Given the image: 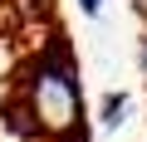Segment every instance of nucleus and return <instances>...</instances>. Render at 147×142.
<instances>
[{"label": "nucleus", "instance_id": "nucleus-1", "mask_svg": "<svg viewBox=\"0 0 147 142\" xmlns=\"http://www.w3.org/2000/svg\"><path fill=\"white\" fill-rule=\"evenodd\" d=\"M25 108L39 132H49V137L74 132V122H79V79H74L64 54H44L25 74Z\"/></svg>", "mask_w": 147, "mask_h": 142}, {"label": "nucleus", "instance_id": "nucleus-2", "mask_svg": "<svg viewBox=\"0 0 147 142\" xmlns=\"http://www.w3.org/2000/svg\"><path fill=\"white\" fill-rule=\"evenodd\" d=\"M123 118H127V93H108V98H103V122L118 127Z\"/></svg>", "mask_w": 147, "mask_h": 142}, {"label": "nucleus", "instance_id": "nucleus-3", "mask_svg": "<svg viewBox=\"0 0 147 142\" xmlns=\"http://www.w3.org/2000/svg\"><path fill=\"white\" fill-rule=\"evenodd\" d=\"M137 69H142V79H147V34H142V44H137Z\"/></svg>", "mask_w": 147, "mask_h": 142}, {"label": "nucleus", "instance_id": "nucleus-4", "mask_svg": "<svg viewBox=\"0 0 147 142\" xmlns=\"http://www.w3.org/2000/svg\"><path fill=\"white\" fill-rule=\"evenodd\" d=\"M79 5H84V15H98V10H103V0H79Z\"/></svg>", "mask_w": 147, "mask_h": 142}]
</instances>
